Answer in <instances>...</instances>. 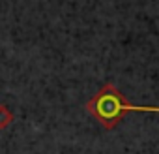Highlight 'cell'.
<instances>
[{"label":"cell","mask_w":159,"mask_h":154,"mask_svg":"<svg viewBox=\"0 0 159 154\" xmlns=\"http://www.w3.org/2000/svg\"><path fill=\"white\" fill-rule=\"evenodd\" d=\"M86 111L105 128V130H114L125 113L129 111H139V113H159V105H133L127 102V98L112 85L105 83L88 102H86Z\"/></svg>","instance_id":"6da1fadb"},{"label":"cell","mask_w":159,"mask_h":154,"mask_svg":"<svg viewBox=\"0 0 159 154\" xmlns=\"http://www.w3.org/2000/svg\"><path fill=\"white\" fill-rule=\"evenodd\" d=\"M13 113L10 111V107L6 105V103H0V130H4V128H8L11 122H13Z\"/></svg>","instance_id":"7a4b0ae2"}]
</instances>
